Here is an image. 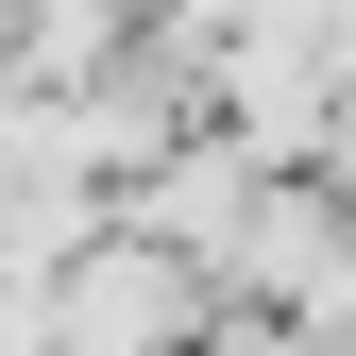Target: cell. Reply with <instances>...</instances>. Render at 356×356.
Masks as SVG:
<instances>
[{
    "label": "cell",
    "instance_id": "cell-1",
    "mask_svg": "<svg viewBox=\"0 0 356 356\" xmlns=\"http://www.w3.org/2000/svg\"><path fill=\"white\" fill-rule=\"evenodd\" d=\"M220 305H238V289H220L187 238L102 220V238L51 272V339H68V356H204V339H220Z\"/></svg>",
    "mask_w": 356,
    "mask_h": 356
}]
</instances>
